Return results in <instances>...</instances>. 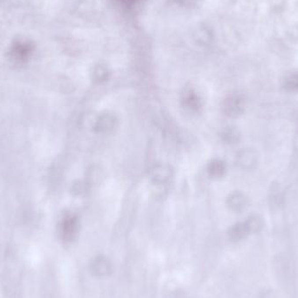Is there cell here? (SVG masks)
<instances>
[{
	"instance_id": "obj_13",
	"label": "cell",
	"mask_w": 298,
	"mask_h": 298,
	"mask_svg": "<svg viewBox=\"0 0 298 298\" xmlns=\"http://www.w3.org/2000/svg\"><path fill=\"white\" fill-rule=\"evenodd\" d=\"M283 87L287 91H298V74L290 75L288 78H286Z\"/></svg>"
},
{
	"instance_id": "obj_8",
	"label": "cell",
	"mask_w": 298,
	"mask_h": 298,
	"mask_svg": "<svg viewBox=\"0 0 298 298\" xmlns=\"http://www.w3.org/2000/svg\"><path fill=\"white\" fill-rule=\"evenodd\" d=\"M226 204L230 210L242 212L248 206V198L242 192H233L227 197Z\"/></svg>"
},
{
	"instance_id": "obj_9",
	"label": "cell",
	"mask_w": 298,
	"mask_h": 298,
	"mask_svg": "<svg viewBox=\"0 0 298 298\" xmlns=\"http://www.w3.org/2000/svg\"><path fill=\"white\" fill-rule=\"evenodd\" d=\"M227 166L225 162L220 159L211 160L207 165V175L213 179H219L225 176Z\"/></svg>"
},
{
	"instance_id": "obj_10",
	"label": "cell",
	"mask_w": 298,
	"mask_h": 298,
	"mask_svg": "<svg viewBox=\"0 0 298 298\" xmlns=\"http://www.w3.org/2000/svg\"><path fill=\"white\" fill-rule=\"evenodd\" d=\"M220 138L226 144L235 145L241 140V134L235 126L228 125L221 130Z\"/></svg>"
},
{
	"instance_id": "obj_11",
	"label": "cell",
	"mask_w": 298,
	"mask_h": 298,
	"mask_svg": "<svg viewBox=\"0 0 298 298\" xmlns=\"http://www.w3.org/2000/svg\"><path fill=\"white\" fill-rule=\"evenodd\" d=\"M249 234V230H248V227L244 223H235V225H233L230 229H229L228 235L229 238L233 241V242H239L241 240L246 238Z\"/></svg>"
},
{
	"instance_id": "obj_14",
	"label": "cell",
	"mask_w": 298,
	"mask_h": 298,
	"mask_svg": "<svg viewBox=\"0 0 298 298\" xmlns=\"http://www.w3.org/2000/svg\"><path fill=\"white\" fill-rule=\"evenodd\" d=\"M107 78H108L107 72L106 70H104L103 68H98V69L95 70L94 77H93L94 81L96 82V83H102V82L106 81Z\"/></svg>"
},
{
	"instance_id": "obj_15",
	"label": "cell",
	"mask_w": 298,
	"mask_h": 298,
	"mask_svg": "<svg viewBox=\"0 0 298 298\" xmlns=\"http://www.w3.org/2000/svg\"><path fill=\"white\" fill-rule=\"evenodd\" d=\"M72 191L74 192L77 195H82L87 191V183L85 182H78L76 184L73 185Z\"/></svg>"
},
{
	"instance_id": "obj_3",
	"label": "cell",
	"mask_w": 298,
	"mask_h": 298,
	"mask_svg": "<svg viewBox=\"0 0 298 298\" xmlns=\"http://www.w3.org/2000/svg\"><path fill=\"white\" fill-rule=\"evenodd\" d=\"M79 231V221L73 215H66L60 224V234L63 241L72 242L77 238Z\"/></svg>"
},
{
	"instance_id": "obj_6",
	"label": "cell",
	"mask_w": 298,
	"mask_h": 298,
	"mask_svg": "<svg viewBox=\"0 0 298 298\" xmlns=\"http://www.w3.org/2000/svg\"><path fill=\"white\" fill-rule=\"evenodd\" d=\"M258 159L256 151L250 148H244L237 153L235 161L242 169H251L258 163Z\"/></svg>"
},
{
	"instance_id": "obj_12",
	"label": "cell",
	"mask_w": 298,
	"mask_h": 298,
	"mask_svg": "<svg viewBox=\"0 0 298 298\" xmlns=\"http://www.w3.org/2000/svg\"><path fill=\"white\" fill-rule=\"evenodd\" d=\"M246 225L248 227L249 233H257L260 231L263 226L264 222L263 219L258 216H251L248 217V220L245 222Z\"/></svg>"
},
{
	"instance_id": "obj_4",
	"label": "cell",
	"mask_w": 298,
	"mask_h": 298,
	"mask_svg": "<svg viewBox=\"0 0 298 298\" xmlns=\"http://www.w3.org/2000/svg\"><path fill=\"white\" fill-rule=\"evenodd\" d=\"M117 125V118L111 113H103L94 119L93 129L99 134H109L113 132Z\"/></svg>"
},
{
	"instance_id": "obj_16",
	"label": "cell",
	"mask_w": 298,
	"mask_h": 298,
	"mask_svg": "<svg viewBox=\"0 0 298 298\" xmlns=\"http://www.w3.org/2000/svg\"><path fill=\"white\" fill-rule=\"evenodd\" d=\"M101 170L97 169L96 167H93L92 170H90V175H89V179H90V183L93 182H99L101 180Z\"/></svg>"
},
{
	"instance_id": "obj_7",
	"label": "cell",
	"mask_w": 298,
	"mask_h": 298,
	"mask_svg": "<svg viewBox=\"0 0 298 298\" xmlns=\"http://www.w3.org/2000/svg\"><path fill=\"white\" fill-rule=\"evenodd\" d=\"M91 270L95 276L105 277L112 273L113 265L108 258L103 256H99L92 262Z\"/></svg>"
},
{
	"instance_id": "obj_2",
	"label": "cell",
	"mask_w": 298,
	"mask_h": 298,
	"mask_svg": "<svg viewBox=\"0 0 298 298\" xmlns=\"http://www.w3.org/2000/svg\"><path fill=\"white\" fill-rule=\"evenodd\" d=\"M245 101L242 95L232 94L227 96L222 104L223 113L229 118H237L244 112Z\"/></svg>"
},
{
	"instance_id": "obj_1",
	"label": "cell",
	"mask_w": 298,
	"mask_h": 298,
	"mask_svg": "<svg viewBox=\"0 0 298 298\" xmlns=\"http://www.w3.org/2000/svg\"><path fill=\"white\" fill-rule=\"evenodd\" d=\"M180 101L182 108L189 114H199L203 108V101L201 95L191 87L182 90Z\"/></svg>"
},
{
	"instance_id": "obj_5",
	"label": "cell",
	"mask_w": 298,
	"mask_h": 298,
	"mask_svg": "<svg viewBox=\"0 0 298 298\" xmlns=\"http://www.w3.org/2000/svg\"><path fill=\"white\" fill-rule=\"evenodd\" d=\"M173 175L174 171L169 165L159 164L151 169V182L153 185H168Z\"/></svg>"
}]
</instances>
